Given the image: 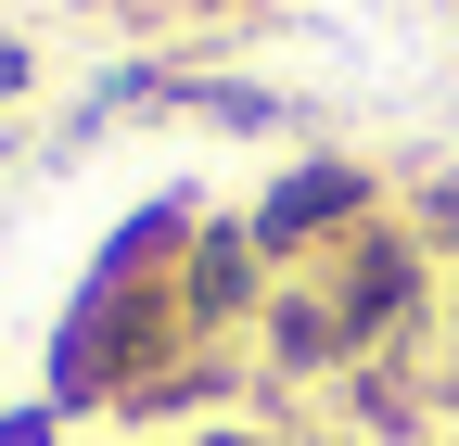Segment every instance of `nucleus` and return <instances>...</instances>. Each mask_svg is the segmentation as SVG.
Listing matches in <instances>:
<instances>
[{"label":"nucleus","instance_id":"nucleus-1","mask_svg":"<svg viewBox=\"0 0 459 446\" xmlns=\"http://www.w3.org/2000/svg\"><path fill=\"white\" fill-rule=\"evenodd\" d=\"M344 204H358V179H344V166H332V179H294V192L268 204V243H294V230H319V217H344Z\"/></svg>","mask_w":459,"mask_h":446}]
</instances>
